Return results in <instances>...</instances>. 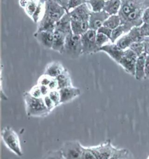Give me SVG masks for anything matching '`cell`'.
Masks as SVG:
<instances>
[{
  "mask_svg": "<svg viewBox=\"0 0 149 159\" xmlns=\"http://www.w3.org/2000/svg\"><path fill=\"white\" fill-rule=\"evenodd\" d=\"M71 28L74 34L82 36L90 30L89 21H76L71 20Z\"/></svg>",
  "mask_w": 149,
  "mask_h": 159,
  "instance_id": "cell-18",
  "label": "cell"
},
{
  "mask_svg": "<svg viewBox=\"0 0 149 159\" xmlns=\"http://www.w3.org/2000/svg\"><path fill=\"white\" fill-rule=\"evenodd\" d=\"M56 79L58 81L59 89L73 86L70 75L66 69L62 73L57 77Z\"/></svg>",
  "mask_w": 149,
  "mask_h": 159,
  "instance_id": "cell-20",
  "label": "cell"
},
{
  "mask_svg": "<svg viewBox=\"0 0 149 159\" xmlns=\"http://www.w3.org/2000/svg\"><path fill=\"white\" fill-rule=\"evenodd\" d=\"M145 76H146V79H149V55H147L146 58Z\"/></svg>",
  "mask_w": 149,
  "mask_h": 159,
  "instance_id": "cell-42",
  "label": "cell"
},
{
  "mask_svg": "<svg viewBox=\"0 0 149 159\" xmlns=\"http://www.w3.org/2000/svg\"><path fill=\"white\" fill-rule=\"evenodd\" d=\"M29 1H30V0H29Z\"/></svg>",
  "mask_w": 149,
  "mask_h": 159,
  "instance_id": "cell-49",
  "label": "cell"
},
{
  "mask_svg": "<svg viewBox=\"0 0 149 159\" xmlns=\"http://www.w3.org/2000/svg\"><path fill=\"white\" fill-rule=\"evenodd\" d=\"M133 42H143L145 37L143 35L140 28L139 27H134L130 30L128 33Z\"/></svg>",
  "mask_w": 149,
  "mask_h": 159,
  "instance_id": "cell-22",
  "label": "cell"
},
{
  "mask_svg": "<svg viewBox=\"0 0 149 159\" xmlns=\"http://www.w3.org/2000/svg\"><path fill=\"white\" fill-rule=\"evenodd\" d=\"M29 92L32 97L36 98H42L43 97L40 89V86L38 84L33 86Z\"/></svg>",
  "mask_w": 149,
  "mask_h": 159,
  "instance_id": "cell-35",
  "label": "cell"
},
{
  "mask_svg": "<svg viewBox=\"0 0 149 159\" xmlns=\"http://www.w3.org/2000/svg\"><path fill=\"white\" fill-rule=\"evenodd\" d=\"M126 34V32L125 29L124 25L121 24L119 25V26H118L117 28H115L114 30H112L111 36L110 38V40L111 43H115L117 41V40Z\"/></svg>",
  "mask_w": 149,
  "mask_h": 159,
  "instance_id": "cell-25",
  "label": "cell"
},
{
  "mask_svg": "<svg viewBox=\"0 0 149 159\" xmlns=\"http://www.w3.org/2000/svg\"><path fill=\"white\" fill-rule=\"evenodd\" d=\"M62 55L71 59H78L83 55L81 36L74 35L72 32L67 36Z\"/></svg>",
  "mask_w": 149,
  "mask_h": 159,
  "instance_id": "cell-5",
  "label": "cell"
},
{
  "mask_svg": "<svg viewBox=\"0 0 149 159\" xmlns=\"http://www.w3.org/2000/svg\"><path fill=\"white\" fill-rule=\"evenodd\" d=\"M65 70V69L61 63L58 61H53L46 66L44 75L56 79Z\"/></svg>",
  "mask_w": 149,
  "mask_h": 159,
  "instance_id": "cell-16",
  "label": "cell"
},
{
  "mask_svg": "<svg viewBox=\"0 0 149 159\" xmlns=\"http://www.w3.org/2000/svg\"><path fill=\"white\" fill-rule=\"evenodd\" d=\"M109 40H110V39L108 36H105L103 34H101V33L97 32L96 43H97V45L99 46L100 49L104 45H106V43H108Z\"/></svg>",
  "mask_w": 149,
  "mask_h": 159,
  "instance_id": "cell-31",
  "label": "cell"
},
{
  "mask_svg": "<svg viewBox=\"0 0 149 159\" xmlns=\"http://www.w3.org/2000/svg\"><path fill=\"white\" fill-rule=\"evenodd\" d=\"M121 25V20L119 15H110L105 21L104 25L110 28L111 30H114L115 28Z\"/></svg>",
  "mask_w": 149,
  "mask_h": 159,
  "instance_id": "cell-24",
  "label": "cell"
},
{
  "mask_svg": "<svg viewBox=\"0 0 149 159\" xmlns=\"http://www.w3.org/2000/svg\"><path fill=\"white\" fill-rule=\"evenodd\" d=\"M134 42L129 35L128 34H126L117 40V41L115 43H116L120 49L125 50L129 49L130 46Z\"/></svg>",
  "mask_w": 149,
  "mask_h": 159,
  "instance_id": "cell-23",
  "label": "cell"
},
{
  "mask_svg": "<svg viewBox=\"0 0 149 159\" xmlns=\"http://www.w3.org/2000/svg\"><path fill=\"white\" fill-rule=\"evenodd\" d=\"M140 28L144 37H149V24H143Z\"/></svg>",
  "mask_w": 149,
  "mask_h": 159,
  "instance_id": "cell-39",
  "label": "cell"
},
{
  "mask_svg": "<svg viewBox=\"0 0 149 159\" xmlns=\"http://www.w3.org/2000/svg\"><path fill=\"white\" fill-rule=\"evenodd\" d=\"M138 56L130 49L125 50L124 54L120 60L118 65H120L126 72L134 76L135 67Z\"/></svg>",
  "mask_w": 149,
  "mask_h": 159,
  "instance_id": "cell-9",
  "label": "cell"
},
{
  "mask_svg": "<svg viewBox=\"0 0 149 159\" xmlns=\"http://www.w3.org/2000/svg\"><path fill=\"white\" fill-rule=\"evenodd\" d=\"M43 101H44L45 105L46 106V107L48 109L50 110V112H51L56 107L54 103L53 102V101L50 98V97L49 96V95L43 97Z\"/></svg>",
  "mask_w": 149,
  "mask_h": 159,
  "instance_id": "cell-37",
  "label": "cell"
},
{
  "mask_svg": "<svg viewBox=\"0 0 149 159\" xmlns=\"http://www.w3.org/2000/svg\"><path fill=\"white\" fill-rule=\"evenodd\" d=\"M121 7V0H108L105 1L104 11L109 15H118Z\"/></svg>",
  "mask_w": 149,
  "mask_h": 159,
  "instance_id": "cell-19",
  "label": "cell"
},
{
  "mask_svg": "<svg viewBox=\"0 0 149 159\" xmlns=\"http://www.w3.org/2000/svg\"><path fill=\"white\" fill-rule=\"evenodd\" d=\"M147 55L144 53L138 57L135 67L134 77L138 80L146 79L145 76V62Z\"/></svg>",
  "mask_w": 149,
  "mask_h": 159,
  "instance_id": "cell-17",
  "label": "cell"
},
{
  "mask_svg": "<svg viewBox=\"0 0 149 159\" xmlns=\"http://www.w3.org/2000/svg\"><path fill=\"white\" fill-rule=\"evenodd\" d=\"M130 159V156H128V157H125V159Z\"/></svg>",
  "mask_w": 149,
  "mask_h": 159,
  "instance_id": "cell-46",
  "label": "cell"
},
{
  "mask_svg": "<svg viewBox=\"0 0 149 159\" xmlns=\"http://www.w3.org/2000/svg\"><path fill=\"white\" fill-rule=\"evenodd\" d=\"M90 149L93 152L98 159H109L115 149L110 140H107L104 143L95 147H90Z\"/></svg>",
  "mask_w": 149,
  "mask_h": 159,
  "instance_id": "cell-10",
  "label": "cell"
},
{
  "mask_svg": "<svg viewBox=\"0 0 149 159\" xmlns=\"http://www.w3.org/2000/svg\"><path fill=\"white\" fill-rule=\"evenodd\" d=\"M129 155V151L127 149H117L115 148L109 159H124Z\"/></svg>",
  "mask_w": 149,
  "mask_h": 159,
  "instance_id": "cell-27",
  "label": "cell"
},
{
  "mask_svg": "<svg viewBox=\"0 0 149 159\" xmlns=\"http://www.w3.org/2000/svg\"><path fill=\"white\" fill-rule=\"evenodd\" d=\"M129 49L133 51L138 57L144 53L143 42H134L130 46Z\"/></svg>",
  "mask_w": 149,
  "mask_h": 159,
  "instance_id": "cell-28",
  "label": "cell"
},
{
  "mask_svg": "<svg viewBox=\"0 0 149 159\" xmlns=\"http://www.w3.org/2000/svg\"><path fill=\"white\" fill-rule=\"evenodd\" d=\"M91 12L87 3L69 12L71 20L76 21H89Z\"/></svg>",
  "mask_w": 149,
  "mask_h": 159,
  "instance_id": "cell-13",
  "label": "cell"
},
{
  "mask_svg": "<svg viewBox=\"0 0 149 159\" xmlns=\"http://www.w3.org/2000/svg\"><path fill=\"white\" fill-rule=\"evenodd\" d=\"M149 7V0H121L118 15L126 34L134 27H139L143 24L142 15Z\"/></svg>",
  "mask_w": 149,
  "mask_h": 159,
  "instance_id": "cell-1",
  "label": "cell"
},
{
  "mask_svg": "<svg viewBox=\"0 0 149 159\" xmlns=\"http://www.w3.org/2000/svg\"><path fill=\"white\" fill-rule=\"evenodd\" d=\"M72 32L71 18L70 13L66 12L55 25L54 41L51 50L62 55L66 38Z\"/></svg>",
  "mask_w": 149,
  "mask_h": 159,
  "instance_id": "cell-3",
  "label": "cell"
},
{
  "mask_svg": "<svg viewBox=\"0 0 149 159\" xmlns=\"http://www.w3.org/2000/svg\"><path fill=\"white\" fill-rule=\"evenodd\" d=\"M28 2H29V0H19V4L22 8L25 9L26 7L27 6L28 4Z\"/></svg>",
  "mask_w": 149,
  "mask_h": 159,
  "instance_id": "cell-45",
  "label": "cell"
},
{
  "mask_svg": "<svg viewBox=\"0 0 149 159\" xmlns=\"http://www.w3.org/2000/svg\"><path fill=\"white\" fill-rule=\"evenodd\" d=\"M53 1H54L56 2H57L58 4H59L60 5H61L66 11V10H67V7H68V2H69L70 0H53Z\"/></svg>",
  "mask_w": 149,
  "mask_h": 159,
  "instance_id": "cell-44",
  "label": "cell"
},
{
  "mask_svg": "<svg viewBox=\"0 0 149 159\" xmlns=\"http://www.w3.org/2000/svg\"><path fill=\"white\" fill-rule=\"evenodd\" d=\"M82 159H98L95 156L93 152L90 149V148L83 147V153L82 155Z\"/></svg>",
  "mask_w": 149,
  "mask_h": 159,
  "instance_id": "cell-34",
  "label": "cell"
},
{
  "mask_svg": "<svg viewBox=\"0 0 149 159\" xmlns=\"http://www.w3.org/2000/svg\"></svg>",
  "mask_w": 149,
  "mask_h": 159,
  "instance_id": "cell-50",
  "label": "cell"
},
{
  "mask_svg": "<svg viewBox=\"0 0 149 159\" xmlns=\"http://www.w3.org/2000/svg\"><path fill=\"white\" fill-rule=\"evenodd\" d=\"M49 96L53 101L56 107L61 105V96H60L59 90L51 91L49 94Z\"/></svg>",
  "mask_w": 149,
  "mask_h": 159,
  "instance_id": "cell-33",
  "label": "cell"
},
{
  "mask_svg": "<svg viewBox=\"0 0 149 159\" xmlns=\"http://www.w3.org/2000/svg\"><path fill=\"white\" fill-rule=\"evenodd\" d=\"M109 16L110 15L104 10L100 12L92 11L89 20L90 30L97 31L101 26L104 25L105 21L107 20Z\"/></svg>",
  "mask_w": 149,
  "mask_h": 159,
  "instance_id": "cell-11",
  "label": "cell"
},
{
  "mask_svg": "<svg viewBox=\"0 0 149 159\" xmlns=\"http://www.w3.org/2000/svg\"><path fill=\"white\" fill-rule=\"evenodd\" d=\"M100 52H105L118 64L123 56L124 50L120 49L116 43H111V44H106L102 46L100 49Z\"/></svg>",
  "mask_w": 149,
  "mask_h": 159,
  "instance_id": "cell-15",
  "label": "cell"
},
{
  "mask_svg": "<svg viewBox=\"0 0 149 159\" xmlns=\"http://www.w3.org/2000/svg\"><path fill=\"white\" fill-rule=\"evenodd\" d=\"M61 96V104H66L75 98L78 97L80 95V89L74 86L65 87L59 89Z\"/></svg>",
  "mask_w": 149,
  "mask_h": 159,
  "instance_id": "cell-14",
  "label": "cell"
},
{
  "mask_svg": "<svg viewBox=\"0 0 149 159\" xmlns=\"http://www.w3.org/2000/svg\"><path fill=\"white\" fill-rule=\"evenodd\" d=\"M143 44L144 46V53L147 55H149V37L145 38Z\"/></svg>",
  "mask_w": 149,
  "mask_h": 159,
  "instance_id": "cell-43",
  "label": "cell"
},
{
  "mask_svg": "<svg viewBox=\"0 0 149 159\" xmlns=\"http://www.w3.org/2000/svg\"><path fill=\"white\" fill-rule=\"evenodd\" d=\"M93 12H100L104 10L105 1L104 0H87Z\"/></svg>",
  "mask_w": 149,
  "mask_h": 159,
  "instance_id": "cell-26",
  "label": "cell"
},
{
  "mask_svg": "<svg viewBox=\"0 0 149 159\" xmlns=\"http://www.w3.org/2000/svg\"><path fill=\"white\" fill-rule=\"evenodd\" d=\"M25 109L29 117H45L50 114V111L45 105L43 98H36L32 97L29 92L23 93Z\"/></svg>",
  "mask_w": 149,
  "mask_h": 159,
  "instance_id": "cell-4",
  "label": "cell"
},
{
  "mask_svg": "<svg viewBox=\"0 0 149 159\" xmlns=\"http://www.w3.org/2000/svg\"><path fill=\"white\" fill-rule=\"evenodd\" d=\"M41 159H65V158L60 149L50 151Z\"/></svg>",
  "mask_w": 149,
  "mask_h": 159,
  "instance_id": "cell-30",
  "label": "cell"
},
{
  "mask_svg": "<svg viewBox=\"0 0 149 159\" xmlns=\"http://www.w3.org/2000/svg\"><path fill=\"white\" fill-rule=\"evenodd\" d=\"M87 2V0H70L67 7V12Z\"/></svg>",
  "mask_w": 149,
  "mask_h": 159,
  "instance_id": "cell-32",
  "label": "cell"
},
{
  "mask_svg": "<svg viewBox=\"0 0 149 159\" xmlns=\"http://www.w3.org/2000/svg\"><path fill=\"white\" fill-rule=\"evenodd\" d=\"M96 30H89L81 36L83 55H92L99 52L100 48L96 43Z\"/></svg>",
  "mask_w": 149,
  "mask_h": 159,
  "instance_id": "cell-7",
  "label": "cell"
},
{
  "mask_svg": "<svg viewBox=\"0 0 149 159\" xmlns=\"http://www.w3.org/2000/svg\"><path fill=\"white\" fill-rule=\"evenodd\" d=\"M83 146L78 141H70L65 143L61 150L65 159H81Z\"/></svg>",
  "mask_w": 149,
  "mask_h": 159,
  "instance_id": "cell-8",
  "label": "cell"
},
{
  "mask_svg": "<svg viewBox=\"0 0 149 159\" xmlns=\"http://www.w3.org/2000/svg\"><path fill=\"white\" fill-rule=\"evenodd\" d=\"M50 91H55V90H59L58 81L56 79L53 78L50 84L49 85Z\"/></svg>",
  "mask_w": 149,
  "mask_h": 159,
  "instance_id": "cell-40",
  "label": "cell"
},
{
  "mask_svg": "<svg viewBox=\"0 0 149 159\" xmlns=\"http://www.w3.org/2000/svg\"><path fill=\"white\" fill-rule=\"evenodd\" d=\"M142 20L143 24H149V7L144 10L142 15Z\"/></svg>",
  "mask_w": 149,
  "mask_h": 159,
  "instance_id": "cell-41",
  "label": "cell"
},
{
  "mask_svg": "<svg viewBox=\"0 0 149 159\" xmlns=\"http://www.w3.org/2000/svg\"><path fill=\"white\" fill-rule=\"evenodd\" d=\"M66 11L53 0H45V12L37 24V30H54L55 25L65 14Z\"/></svg>",
  "mask_w": 149,
  "mask_h": 159,
  "instance_id": "cell-2",
  "label": "cell"
},
{
  "mask_svg": "<svg viewBox=\"0 0 149 159\" xmlns=\"http://www.w3.org/2000/svg\"><path fill=\"white\" fill-rule=\"evenodd\" d=\"M35 1H39V0H35Z\"/></svg>",
  "mask_w": 149,
  "mask_h": 159,
  "instance_id": "cell-47",
  "label": "cell"
},
{
  "mask_svg": "<svg viewBox=\"0 0 149 159\" xmlns=\"http://www.w3.org/2000/svg\"><path fill=\"white\" fill-rule=\"evenodd\" d=\"M38 4V1H36L35 0H30L28 2V4L26 7L25 10L26 14L28 15L30 18L32 16L35 12V10L36 9Z\"/></svg>",
  "mask_w": 149,
  "mask_h": 159,
  "instance_id": "cell-29",
  "label": "cell"
},
{
  "mask_svg": "<svg viewBox=\"0 0 149 159\" xmlns=\"http://www.w3.org/2000/svg\"><path fill=\"white\" fill-rule=\"evenodd\" d=\"M2 139L6 147L18 157L23 156L20 139L16 132L12 128L7 126L1 132Z\"/></svg>",
  "mask_w": 149,
  "mask_h": 159,
  "instance_id": "cell-6",
  "label": "cell"
},
{
  "mask_svg": "<svg viewBox=\"0 0 149 159\" xmlns=\"http://www.w3.org/2000/svg\"><path fill=\"white\" fill-rule=\"evenodd\" d=\"M33 35L43 47L52 49L54 41V30L36 31Z\"/></svg>",
  "mask_w": 149,
  "mask_h": 159,
  "instance_id": "cell-12",
  "label": "cell"
},
{
  "mask_svg": "<svg viewBox=\"0 0 149 159\" xmlns=\"http://www.w3.org/2000/svg\"><path fill=\"white\" fill-rule=\"evenodd\" d=\"M52 79H53L52 77H51L47 75L43 74V75H42L38 80L37 84L39 85H45V86L49 87Z\"/></svg>",
  "mask_w": 149,
  "mask_h": 159,
  "instance_id": "cell-36",
  "label": "cell"
},
{
  "mask_svg": "<svg viewBox=\"0 0 149 159\" xmlns=\"http://www.w3.org/2000/svg\"><path fill=\"white\" fill-rule=\"evenodd\" d=\"M112 30H111L109 28L105 26L104 25H103L102 26H101V27L100 28L99 30H97V32H99V33H101V34H104V35H105V36H108L109 38V39H110L111 36Z\"/></svg>",
  "mask_w": 149,
  "mask_h": 159,
  "instance_id": "cell-38",
  "label": "cell"
},
{
  "mask_svg": "<svg viewBox=\"0 0 149 159\" xmlns=\"http://www.w3.org/2000/svg\"><path fill=\"white\" fill-rule=\"evenodd\" d=\"M104 1H108V0H104Z\"/></svg>",
  "mask_w": 149,
  "mask_h": 159,
  "instance_id": "cell-48",
  "label": "cell"
},
{
  "mask_svg": "<svg viewBox=\"0 0 149 159\" xmlns=\"http://www.w3.org/2000/svg\"><path fill=\"white\" fill-rule=\"evenodd\" d=\"M45 8V0H39L38 1L37 7L35 10V12L31 17V19L33 21L34 23L37 24L40 21V20L44 14Z\"/></svg>",
  "mask_w": 149,
  "mask_h": 159,
  "instance_id": "cell-21",
  "label": "cell"
}]
</instances>
